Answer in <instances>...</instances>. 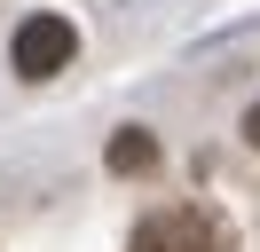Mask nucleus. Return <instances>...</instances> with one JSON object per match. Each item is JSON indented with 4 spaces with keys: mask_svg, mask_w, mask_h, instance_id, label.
<instances>
[{
    "mask_svg": "<svg viewBox=\"0 0 260 252\" xmlns=\"http://www.w3.org/2000/svg\"><path fill=\"white\" fill-rule=\"evenodd\" d=\"M126 252H229V229L205 205H166V213H150L142 229H134Z\"/></svg>",
    "mask_w": 260,
    "mask_h": 252,
    "instance_id": "1",
    "label": "nucleus"
},
{
    "mask_svg": "<svg viewBox=\"0 0 260 252\" xmlns=\"http://www.w3.org/2000/svg\"><path fill=\"white\" fill-rule=\"evenodd\" d=\"M71 55H79V32H71L63 16H24L16 24V71L24 79H55Z\"/></svg>",
    "mask_w": 260,
    "mask_h": 252,
    "instance_id": "2",
    "label": "nucleus"
},
{
    "mask_svg": "<svg viewBox=\"0 0 260 252\" xmlns=\"http://www.w3.org/2000/svg\"><path fill=\"white\" fill-rule=\"evenodd\" d=\"M158 166V142L142 134V126H126V134L111 142V173H150Z\"/></svg>",
    "mask_w": 260,
    "mask_h": 252,
    "instance_id": "3",
    "label": "nucleus"
},
{
    "mask_svg": "<svg viewBox=\"0 0 260 252\" xmlns=\"http://www.w3.org/2000/svg\"><path fill=\"white\" fill-rule=\"evenodd\" d=\"M244 142H252V150H260V103L244 110Z\"/></svg>",
    "mask_w": 260,
    "mask_h": 252,
    "instance_id": "4",
    "label": "nucleus"
}]
</instances>
